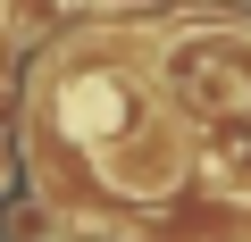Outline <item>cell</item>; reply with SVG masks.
Listing matches in <instances>:
<instances>
[{"label":"cell","instance_id":"1","mask_svg":"<svg viewBox=\"0 0 251 242\" xmlns=\"http://www.w3.org/2000/svg\"><path fill=\"white\" fill-rule=\"evenodd\" d=\"M75 242H126V234H75Z\"/></svg>","mask_w":251,"mask_h":242}]
</instances>
